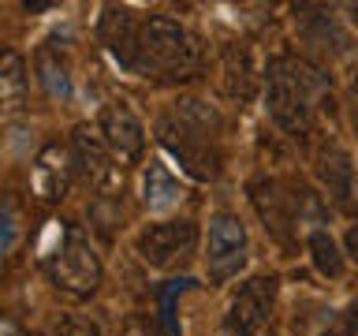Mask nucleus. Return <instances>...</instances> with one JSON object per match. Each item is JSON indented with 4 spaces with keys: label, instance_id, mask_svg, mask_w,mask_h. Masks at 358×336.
Segmentation results:
<instances>
[{
    "label": "nucleus",
    "instance_id": "nucleus-10",
    "mask_svg": "<svg viewBox=\"0 0 358 336\" xmlns=\"http://www.w3.org/2000/svg\"><path fill=\"white\" fill-rule=\"evenodd\" d=\"M101 134H105L108 150L127 157V161H134L145 146V127H142V120L134 116V108L127 101H108V105L101 108Z\"/></svg>",
    "mask_w": 358,
    "mask_h": 336
},
{
    "label": "nucleus",
    "instance_id": "nucleus-14",
    "mask_svg": "<svg viewBox=\"0 0 358 336\" xmlns=\"http://www.w3.org/2000/svg\"><path fill=\"white\" fill-rule=\"evenodd\" d=\"M34 190H38L45 202H60L64 198L67 164H64L60 146H45V150L38 153V164H34Z\"/></svg>",
    "mask_w": 358,
    "mask_h": 336
},
{
    "label": "nucleus",
    "instance_id": "nucleus-11",
    "mask_svg": "<svg viewBox=\"0 0 358 336\" xmlns=\"http://www.w3.org/2000/svg\"><path fill=\"white\" fill-rule=\"evenodd\" d=\"M71 164H75V172L83 176L90 187L108 183V176H112V157H108L105 134L94 131V127H86V123H78L75 134H71Z\"/></svg>",
    "mask_w": 358,
    "mask_h": 336
},
{
    "label": "nucleus",
    "instance_id": "nucleus-6",
    "mask_svg": "<svg viewBox=\"0 0 358 336\" xmlns=\"http://www.w3.org/2000/svg\"><path fill=\"white\" fill-rule=\"evenodd\" d=\"M276 276H254L239 288V295L231 299L228 318H224V336H254L268 321V310L276 302Z\"/></svg>",
    "mask_w": 358,
    "mask_h": 336
},
{
    "label": "nucleus",
    "instance_id": "nucleus-4",
    "mask_svg": "<svg viewBox=\"0 0 358 336\" xmlns=\"http://www.w3.org/2000/svg\"><path fill=\"white\" fill-rule=\"evenodd\" d=\"M49 280L60 291H67L71 299H86L94 295L101 284V258L94 254V246L78 228L64 232L60 251L49 258Z\"/></svg>",
    "mask_w": 358,
    "mask_h": 336
},
{
    "label": "nucleus",
    "instance_id": "nucleus-5",
    "mask_svg": "<svg viewBox=\"0 0 358 336\" xmlns=\"http://www.w3.org/2000/svg\"><path fill=\"white\" fill-rule=\"evenodd\" d=\"M198 246V224L194 220H164V224H150L138 235V258L153 269H168L176 262L194 254Z\"/></svg>",
    "mask_w": 358,
    "mask_h": 336
},
{
    "label": "nucleus",
    "instance_id": "nucleus-21",
    "mask_svg": "<svg viewBox=\"0 0 358 336\" xmlns=\"http://www.w3.org/2000/svg\"><path fill=\"white\" fill-rule=\"evenodd\" d=\"M347 336H358V302H351V307H347Z\"/></svg>",
    "mask_w": 358,
    "mask_h": 336
},
{
    "label": "nucleus",
    "instance_id": "nucleus-19",
    "mask_svg": "<svg viewBox=\"0 0 358 336\" xmlns=\"http://www.w3.org/2000/svg\"><path fill=\"white\" fill-rule=\"evenodd\" d=\"M187 288H194V280L179 276V280H168V288L161 291V325H164V336H183V332H179V321H176V295H183Z\"/></svg>",
    "mask_w": 358,
    "mask_h": 336
},
{
    "label": "nucleus",
    "instance_id": "nucleus-16",
    "mask_svg": "<svg viewBox=\"0 0 358 336\" xmlns=\"http://www.w3.org/2000/svg\"><path fill=\"white\" fill-rule=\"evenodd\" d=\"M224 90H228V97H235V101H250L254 90H257L250 56H246V49H239V45H228V49H224Z\"/></svg>",
    "mask_w": 358,
    "mask_h": 336
},
{
    "label": "nucleus",
    "instance_id": "nucleus-17",
    "mask_svg": "<svg viewBox=\"0 0 358 336\" xmlns=\"http://www.w3.org/2000/svg\"><path fill=\"white\" fill-rule=\"evenodd\" d=\"M142 195H145V206L150 209H172L183 198V187H179V179L161 161H150L145 179H142Z\"/></svg>",
    "mask_w": 358,
    "mask_h": 336
},
{
    "label": "nucleus",
    "instance_id": "nucleus-8",
    "mask_svg": "<svg viewBox=\"0 0 358 336\" xmlns=\"http://www.w3.org/2000/svg\"><path fill=\"white\" fill-rule=\"evenodd\" d=\"M250 202L257 209V217L265 220V232L276 243L291 246V232H295V195H287L280 179H254L250 183Z\"/></svg>",
    "mask_w": 358,
    "mask_h": 336
},
{
    "label": "nucleus",
    "instance_id": "nucleus-1",
    "mask_svg": "<svg viewBox=\"0 0 358 336\" xmlns=\"http://www.w3.org/2000/svg\"><path fill=\"white\" fill-rule=\"evenodd\" d=\"M157 139L168 153L179 157L194 179H217L220 172V116L206 101H179L172 116L157 123Z\"/></svg>",
    "mask_w": 358,
    "mask_h": 336
},
{
    "label": "nucleus",
    "instance_id": "nucleus-12",
    "mask_svg": "<svg viewBox=\"0 0 358 336\" xmlns=\"http://www.w3.org/2000/svg\"><path fill=\"white\" fill-rule=\"evenodd\" d=\"M317 176H321V183L324 190L336 198V206H351V195H355V164H351V157H347V150H340L336 142L329 146H321V153H317Z\"/></svg>",
    "mask_w": 358,
    "mask_h": 336
},
{
    "label": "nucleus",
    "instance_id": "nucleus-3",
    "mask_svg": "<svg viewBox=\"0 0 358 336\" xmlns=\"http://www.w3.org/2000/svg\"><path fill=\"white\" fill-rule=\"evenodd\" d=\"M198 41L179 27L172 15H150L142 22V49H138V67L134 75L145 78H190L198 71Z\"/></svg>",
    "mask_w": 358,
    "mask_h": 336
},
{
    "label": "nucleus",
    "instance_id": "nucleus-15",
    "mask_svg": "<svg viewBox=\"0 0 358 336\" xmlns=\"http://www.w3.org/2000/svg\"><path fill=\"white\" fill-rule=\"evenodd\" d=\"M34 71H38L41 90L52 101H67L71 97V71H67V60H60V52L41 45L38 56H34Z\"/></svg>",
    "mask_w": 358,
    "mask_h": 336
},
{
    "label": "nucleus",
    "instance_id": "nucleus-9",
    "mask_svg": "<svg viewBox=\"0 0 358 336\" xmlns=\"http://www.w3.org/2000/svg\"><path fill=\"white\" fill-rule=\"evenodd\" d=\"M97 38L120 60V67H127V71L138 67L142 22L134 19V11H127V8H105V11H101V22H97Z\"/></svg>",
    "mask_w": 358,
    "mask_h": 336
},
{
    "label": "nucleus",
    "instance_id": "nucleus-25",
    "mask_svg": "<svg viewBox=\"0 0 358 336\" xmlns=\"http://www.w3.org/2000/svg\"><path fill=\"white\" fill-rule=\"evenodd\" d=\"M321 336H332V332H321Z\"/></svg>",
    "mask_w": 358,
    "mask_h": 336
},
{
    "label": "nucleus",
    "instance_id": "nucleus-22",
    "mask_svg": "<svg viewBox=\"0 0 358 336\" xmlns=\"http://www.w3.org/2000/svg\"><path fill=\"white\" fill-rule=\"evenodd\" d=\"M347 254L358 258V224H351V228H347Z\"/></svg>",
    "mask_w": 358,
    "mask_h": 336
},
{
    "label": "nucleus",
    "instance_id": "nucleus-7",
    "mask_svg": "<svg viewBox=\"0 0 358 336\" xmlns=\"http://www.w3.org/2000/svg\"><path fill=\"white\" fill-rule=\"evenodd\" d=\"M209 280L213 284H220V280L235 276L246 262V228L239 217H231V213H220L217 220L209 224Z\"/></svg>",
    "mask_w": 358,
    "mask_h": 336
},
{
    "label": "nucleus",
    "instance_id": "nucleus-20",
    "mask_svg": "<svg viewBox=\"0 0 358 336\" xmlns=\"http://www.w3.org/2000/svg\"><path fill=\"white\" fill-rule=\"evenodd\" d=\"M49 336H101V325L90 321V318H78V314H71V318H60V321H56Z\"/></svg>",
    "mask_w": 358,
    "mask_h": 336
},
{
    "label": "nucleus",
    "instance_id": "nucleus-18",
    "mask_svg": "<svg viewBox=\"0 0 358 336\" xmlns=\"http://www.w3.org/2000/svg\"><path fill=\"white\" fill-rule=\"evenodd\" d=\"M310 258H313V265H317V273L321 276H340L343 273V258H340V246H336V239L329 232H310Z\"/></svg>",
    "mask_w": 358,
    "mask_h": 336
},
{
    "label": "nucleus",
    "instance_id": "nucleus-13",
    "mask_svg": "<svg viewBox=\"0 0 358 336\" xmlns=\"http://www.w3.org/2000/svg\"><path fill=\"white\" fill-rule=\"evenodd\" d=\"M27 105V60L15 49H0V112Z\"/></svg>",
    "mask_w": 358,
    "mask_h": 336
},
{
    "label": "nucleus",
    "instance_id": "nucleus-23",
    "mask_svg": "<svg viewBox=\"0 0 358 336\" xmlns=\"http://www.w3.org/2000/svg\"><path fill=\"white\" fill-rule=\"evenodd\" d=\"M0 336H22V332H19V325H15V321L0 318Z\"/></svg>",
    "mask_w": 358,
    "mask_h": 336
},
{
    "label": "nucleus",
    "instance_id": "nucleus-24",
    "mask_svg": "<svg viewBox=\"0 0 358 336\" xmlns=\"http://www.w3.org/2000/svg\"><path fill=\"white\" fill-rule=\"evenodd\" d=\"M355 131H358V86H355Z\"/></svg>",
    "mask_w": 358,
    "mask_h": 336
},
{
    "label": "nucleus",
    "instance_id": "nucleus-2",
    "mask_svg": "<svg viewBox=\"0 0 358 336\" xmlns=\"http://www.w3.org/2000/svg\"><path fill=\"white\" fill-rule=\"evenodd\" d=\"M329 90L324 75L299 56H276L268 64V112L287 134H306L321 94Z\"/></svg>",
    "mask_w": 358,
    "mask_h": 336
}]
</instances>
